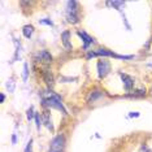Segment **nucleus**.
<instances>
[{
    "label": "nucleus",
    "mask_w": 152,
    "mask_h": 152,
    "mask_svg": "<svg viewBox=\"0 0 152 152\" xmlns=\"http://www.w3.org/2000/svg\"><path fill=\"white\" fill-rule=\"evenodd\" d=\"M96 56H103V57H115V58H120V60H131L134 56H124V55H117L113 51L105 50V48H99V50L95 51H87V55H86V58H91V57H96Z\"/></svg>",
    "instance_id": "obj_1"
},
{
    "label": "nucleus",
    "mask_w": 152,
    "mask_h": 152,
    "mask_svg": "<svg viewBox=\"0 0 152 152\" xmlns=\"http://www.w3.org/2000/svg\"><path fill=\"white\" fill-rule=\"evenodd\" d=\"M42 104L44 107H48V108L58 109V110H61L64 115H66V109L64 108L63 103H61L60 96L56 95V94H51V95H48L47 98H43L42 99Z\"/></svg>",
    "instance_id": "obj_2"
},
{
    "label": "nucleus",
    "mask_w": 152,
    "mask_h": 152,
    "mask_svg": "<svg viewBox=\"0 0 152 152\" xmlns=\"http://www.w3.org/2000/svg\"><path fill=\"white\" fill-rule=\"evenodd\" d=\"M79 9L77 1H68L66 3V20L70 23H78L79 22Z\"/></svg>",
    "instance_id": "obj_3"
},
{
    "label": "nucleus",
    "mask_w": 152,
    "mask_h": 152,
    "mask_svg": "<svg viewBox=\"0 0 152 152\" xmlns=\"http://www.w3.org/2000/svg\"><path fill=\"white\" fill-rule=\"evenodd\" d=\"M65 147V138L63 134H58L57 137H55L52 142L50 144V150L47 152H64Z\"/></svg>",
    "instance_id": "obj_4"
},
{
    "label": "nucleus",
    "mask_w": 152,
    "mask_h": 152,
    "mask_svg": "<svg viewBox=\"0 0 152 152\" xmlns=\"http://www.w3.org/2000/svg\"><path fill=\"white\" fill-rule=\"evenodd\" d=\"M96 68H98V75L99 78H105L107 75L109 74L110 72V63L109 61H107L105 58H102V60L98 61V64H96Z\"/></svg>",
    "instance_id": "obj_5"
},
{
    "label": "nucleus",
    "mask_w": 152,
    "mask_h": 152,
    "mask_svg": "<svg viewBox=\"0 0 152 152\" xmlns=\"http://www.w3.org/2000/svg\"><path fill=\"white\" fill-rule=\"evenodd\" d=\"M35 61L42 63V64H46V65H50L51 63H52V56H51V53L48 52V51L43 50V51H39V52L37 53Z\"/></svg>",
    "instance_id": "obj_6"
},
{
    "label": "nucleus",
    "mask_w": 152,
    "mask_h": 152,
    "mask_svg": "<svg viewBox=\"0 0 152 152\" xmlns=\"http://www.w3.org/2000/svg\"><path fill=\"white\" fill-rule=\"evenodd\" d=\"M77 35L81 38L82 40H83V50H87V48L91 46V44H94V43H95L94 38L90 37L87 33L83 31V30H77Z\"/></svg>",
    "instance_id": "obj_7"
},
{
    "label": "nucleus",
    "mask_w": 152,
    "mask_h": 152,
    "mask_svg": "<svg viewBox=\"0 0 152 152\" xmlns=\"http://www.w3.org/2000/svg\"><path fill=\"white\" fill-rule=\"evenodd\" d=\"M120 77L122 79V83H124V88H125V91L130 92L131 90L134 88V79L130 77L129 74L126 73H120Z\"/></svg>",
    "instance_id": "obj_8"
},
{
    "label": "nucleus",
    "mask_w": 152,
    "mask_h": 152,
    "mask_svg": "<svg viewBox=\"0 0 152 152\" xmlns=\"http://www.w3.org/2000/svg\"><path fill=\"white\" fill-rule=\"evenodd\" d=\"M103 95H104V94H103V92L100 91L99 88L92 90V91H90L88 95H87V103H90V104H91V103H95L96 100L100 99Z\"/></svg>",
    "instance_id": "obj_9"
},
{
    "label": "nucleus",
    "mask_w": 152,
    "mask_h": 152,
    "mask_svg": "<svg viewBox=\"0 0 152 152\" xmlns=\"http://www.w3.org/2000/svg\"><path fill=\"white\" fill-rule=\"evenodd\" d=\"M61 40H63L64 47L66 48L68 51H72V43H70V31L69 30H65V31L61 34Z\"/></svg>",
    "instance_id": "obj_10"
},
{
    "label": "nucleus",
    "mask_w": 152,
    "mask_h": 152,
    "mask_svg": "<svg viewBox=\"0 0 152 152\" xmlns=\"http://www.w3.org/2000/svg\"><path fill=\"white\" fill-rule=\"evenodd\" d=\"M42 77H43V81L46 82L48 86H53V74L51 73L50 70H43Z\"/></svg>",
    "instance_id": "obj_11"
},
{
    "label": "nucleus",
    "mask_w": 152,
    "mask_h": 152,
    "mask_svg": "<svg viewBox=\"0 0 152 152\" xmlns=\"http://www.w3.org/2000/svg\"><path fill=\"white\" fill-rule=\"evenodd\" d=\"M42 118H43V124L47 126V129L48 130H51V131H53V126H52V121H51L50 118V113L47 112H43V115H42Z\"/></svg>",
    "instance_id": "obj_12"
},
{
    "label": "nucleus",
    "mask_w": 152,
    "mask_h": 152,
    "mask_svg": "<svg viewBox=\"0 0 152 152\" xmlns=\"http://www.w3.org/2000/svg\"><path fill=\"white\" fill-rule=\"evenodd\" d=\"M22 34L26 39H30L34 34V26L33 25H25L22 27Z\"/></svg>",
    "instance_id": "obj_13"
},
{
    "label": "nucleus",
    "mask_w": 152,
    "mask_h": 152,
    "mask_svg": "<svg viewBox=\"0 0 152 152\" xmlns=\"http://www.w3.org/2000/svg\"><path fill=\"white\" fill-rule=\"evenodd\" d=\"M26 117H27V120L29 121H31L34 117H35V113H34V108L33 107H30L29 109H27V112H26Z\"/></svg>",
    "instance_id": "obj_14"
},
{
    "label": "nucleus",
    "mask_w": 152,
    "mask_h": 152,
    "mask_svg": "<svg viewBox=\"0 0 152 152\" xmlns=\"http://www.w3.org/2000/svg\"><path fill=\"white\" fill-rule=\"evenodd\" d=\"M35 125H37V129L38 130H40V126H42V118H40V116H39V113H35Z\"/></svg>",
    "instance_id": "obj_15"
},
{
    "label": "nucleus",
    "mask_w": 152,
    "mask_h": 152,
    "mask_svg": "<svg viewBox=\"0 0 152 152\" xmlns=\"http://www.w3.org/2000/svg\"><path fill=\"white\" fill-rule=\"evenodd\" d=\"M107 4L112 5V7H116V8L120 11V7L121 5H125V3H124V1H109V3H107Z\"/></svg>",
    "instance_id": "obj_16"
},
{
    "label": "nucleus",
    "mask_w": 152,
    "mask_h": 152,
    "mask_svg": "<svg viewBox=\"0 0 152 152\" xmlns=\"http://www.w3.org/2000/svg\"><path fill=\"white\" fill-rule=\"evenodd\" d=\"M39 23H43V25H48V26H53V22L48 18H43V20H39Z\"/></svg>",
    "instance_id": "obj_17"
},
{
    "label": "nucleus",
    "mask_w": 152,
    "mask_h": 152,
    "mask_svg": "<svg viewBox=\"0 0 152 152\" xmlns=\"http://www.w3.org/2000/svg\"><path fill=\"white\" fill-rule=\"evenodd\" d=\"M29 77V69H27V64H23V81H27Z\"/></svg>",
    "instance_id": "obj_18"
},
{
    "label": "nucleus",
    "mask_w": 152,
    "mask_h": 152,
    "mask_svg": "<svg viewBox=\"0 0 152 152\" xmlns=\"http://www.w3.org/2000/svg\"><path fill=\"white\" fill-rule=\"evenodd\" d=\"M7 87H8L9 92H13V91H15V83H13V79L8 81V83H7Z\"/></svg>",
    "instance_id": "obj_19"
},
{
    "label": "nucleus",
    "mask_w": 152,
    "mask_h": 152,
    "mask_svg": "<svg viewBox=\"0 0 152 152\" xmlns=\"http://www.w3.org/2000/svg\"><path fill=\"white\" fill-rule=\"evenodd\" d=\"M25 152H33V139L29 140V143H27V146L25 148Z\"/></svg>",
    "instance_id": "obj_20"
},
{
    "label": "nucleus",
    "mask_w": 152,
    "mask_h": 152,
    "mask_svg": "<svg viewBox=\"0 0 152 152\" xmlns=\"http://www.w3.org/2000/svg\"><path fill=\"white\" fill-rule=\"evenodd\" d=\"M4 100H5V95L1 92V94H0V103H4Z\"/></svg>",
    "instance_id": "obj_21"
},
{
    "label": "nucleus",
    "mask_w": 152,
    "mask_h": 152,
    "mask_svg": "<svg viewBox=\"0 0 152 152\" xmlns=\"http://www.w3.org/2000/svg\"><path fill=\"white\" fill-rule=\"evenodd\" d=\"M129 116L130 117H138V116H139V113H138V112H131Z\"/></svg>",
    "instance_id": "obj_22"
},
{
    "label": "nucleus",
    "mask_w": 152,
    "mask_h": 152,
    "mask_svg": "<svg viewBox=\"0 0 152 152\" xmlns=\"http://www.w3.org/2000/svg\"><path fill=\"white\" fill-rule=\"evenodd\" d=\"M16 142H17V137H16V134H13V137H12V143L16 144Z\"/></svg>",
    "instance_id": "obj_23"
},
{
    "label": "nucleus",
    "mask_w": 152,
    "mask_h": 152,
    "mask_svg": "<svg viewBox=\"0 0 152 152\" xmlns=\"http://www.w3.org/2000/svg\"><path fill=\"white\" fill-rule=\"evenodd\" d=\"M151 92H152V88H151Z\"/></svg>",
    "instance_id": "obj_24"
}]
</instances>
